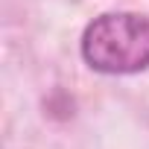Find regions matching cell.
<instances>
[{
	"label": "cell",
	"instance_id": "cell-1",
	"mask_svg": "<svg viewBox=\"0 0 149 149\" xmlns=\"http://www.w3.org/2000/svg\"><path fill=\"white\" fill-rule=\"evenodd\" d=\"M82 58L108 76L140 73L149 67V18L137 12H105L82 32Z\"/></svg>",
	"mask_w": 149,
	"mask_h": 149
}]
</instances>
